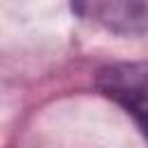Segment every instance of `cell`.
Here are the masks:
<instances>
[{
    "label": "cell",
    "mask_w": 148,
    "mask_h": 148,
    "mask_svg": "<svg viewBox=\"0 0 148 148\" xmlns=\"http://www.w3.org/2000/svg\"><path fill=\"white\" fill-rule=\"evenodd\" d=\"M109 92L127 99L130 104L143 109L148 113V69H120V72H109Z\"/></svg>",
    "instance_id": "1"
}]
</instances>
